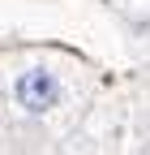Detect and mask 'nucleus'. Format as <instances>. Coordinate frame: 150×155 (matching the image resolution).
<instances>
[{"mask_svg": "<svg viewBox=\"0 0 150 155\" xmlns=\"http://www.w3.org/2000/svg\"><path fill=\"white\" fill-rule=\"evenodd\" d=\"M56 95H60V86H56V78L43 73V69H34V73H26L22 82H17V99H22V108H30V112L52 108Z\"/></svg>", "mask_w": 150, "mask_h": 155, "instance_id": "1", "label": "nucleus"}]
</instances>
